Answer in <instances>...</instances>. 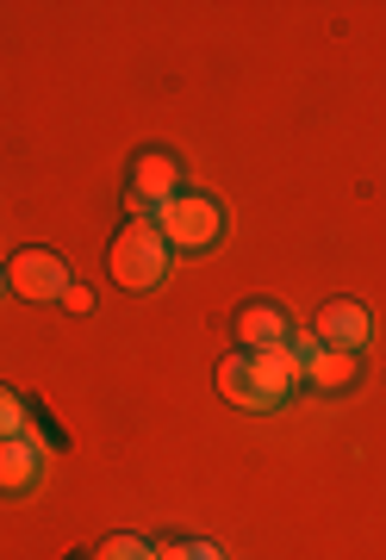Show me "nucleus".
Here are the masks:
<instances>
[{
  "instance_id": "obj_13",
  "label": "nucleus",
  "mask_w": 386,
  "mask_h": 560,
  "mask_svg": "<svg viewBox=\"0 0 386 560\" xmlns=\"http://www.w3.org/2000/svg\"><path fill=\"white\" fill-rule=\"evenodd\" d=\"M62 305H69L75 318H87V312H94V293H87V287H75V280H69V293H62Z\"/></svg>"
},
{
  "instance_id": "obj_14",
  "label": "nucleus",
  "mask_w": 386,
  "mask_h": 560,
  "mask_svg": "<svg viewBox=\"0 0 386 560\" xmlns=\"http://www.w3.org/2000/svg\"><path fill=\"white\" fill-rule=\"evenodd\" d=\"M0 293H7V268H0Z\"/></svg>"
},
{
  "instance_id": "obj_6",
  "label": "nucleus",
  "mask_w": 386,
  "mask_h": 560,
  "mask_svg": "<svg viewBox=\"0 0 386 560\" xmlns=\"http://www.w3.org/2000/svg\"><path fill=\"white\" fill-rule=\"evenodd\" d=\"M182 194V162L168 156V150H138L131 156V212L150 219L156 206H168Z\"/></svg>"
},
{
  "instance_id": "obj_9",
  "label": "nucleus",
  "mask_w": 386,
  "mask_h": 560,
  "mask_svg": "<svg viewBox=\"0 0 386 560\" xmlns=\"http://www.w3.org/2000/svg\"><path fill=\"white\" fill-rule=\"evenodd\" d=\"M355 374H362V361L343 355V349H325V342L305 361V386H318V393H343V386H355Z\"/></svg>"
},
{
  "instance_id": "obj_3",
  "label": "nucleus",
  "mask_w": 386,
  "mask_h": 560,
  "mask_svg": "<svg viewBox=\"0 0 386 560\" xmlns=\"http://www.w3.org/2000/svg\"><path fill=\"white\" fill-rule=\"evenodd\" d=\"M150 219H156V231L168 237V249H194V256L224 237V206L212 200V194H200V187H194V194L182 187V194L168 206H156Z\"/></svg>"
},
{
  "instance_id": "obj_7",
  "label": "nucleus",
  "mask_w": 386,
  "mask_h": 560,
  "mask_svg": "<svg viewBox=\"0 0 386 560\" xmlns=\"http://www.w3.org/2000/svg\"><path fill=\"white\" fill-rule=\"evenodd\" d=\"M312 337L325 349H343V355H362L367 337H374V318H367L362 300H325L318 318H312Z\"/></svg>"
},
{
  "instance_id": "obj_12",
  "label": "nucleus",
  "mask_w": 386,
  "mask_h": 560,
  "mask_svg": "<svg viewBox=\"0 0 386 560\" xmlns=\"http://www.w3.org/2000/svg\"><path fill=\"white\" fill-rule=\"evenodd\" d=\"M156 560H224L212 541H156Z\"/></svg>"
},
{
  "instance_id": "obj_2",
  "label": "nucleus",
  "mask_w": 386,
  "mask_h": 560,
  "mask_svg": "<svg viewBox=\"0 0 386 560\" xmlns=\"http://www.w3.org/2000/svg\"><path fill=\"white\" fill-rule=\"evenodd\" d=\"M168 261H175V249L156 231V219H125L113 249H106V268H113V280L125 293H156L168 280Z\"/></svg>"
},
{
  "instance_id": "obj_1",
  "label": "nucleus",
  "mask_w": 386,
  "mask_h": 560,
  "mask_svg": "<svg viewBox=\"0 0 386 560\" xmlns=\"http://www.w3.org/2000/svg\"><path fill=\"white\" fill-rule=\"evenodd\" d=\"M305 381V368L293 361V349H262V355H224L219 361V393L237 411H274V405Z\"/></svg>"
},
{
  "instance_id": "obj_11",
  "label": "nucleus",
  "mask_w": 386,
  "mask_h": 560,
  "mask_svg": "<svg viewBox=\"0 0 386 560\" xmlns=\"http://www.w3.org/2000/svg\"><path fill=\"white\" fill-rule=\"evenodd\" d=\"M25 423H32V411H25V399L13 393V386H0V436H20Z\"/></svg>"
},
{
  "instance_id": "obj_8",
  "label": "nucleus",
  "mask_w": 386,
  "mask_h": 560,
  "mask_svg": "<svg viewBox=\"0 0 386 560\" xmlns=\"http://www.w3.org/2000/svg\"><path fill=\"white\" fill-rule=\"evenodd\" d=\"M231 330H237V349H244V355H262V349H286V342H293V318H286L281 305H268V300L244 305Z\"/></svg>"
},
{
  "instance_id": "obj_4",
  "label": "nucleus",
  "mask_w": 386,
  "mask_h": 560,
  "mask_svg": "<svg viewBox=\"0 0 386 560\" xmlns=\"http://www.w3.org/2000/svg\"><path fill=\"white\" fill-rule=\"evenodd\" d=\"M7 293H20V300L32 305H62V293H69V261L57 256V249H20V256L7 261Z\"/></svg>"
},
{
  "instance_id": "obj_5",
  "label": "nucleus",
  "mask_w": 386,
  "mask_h": 560,
  "mask_svg": "<svg viewBox=\"0 0 386 560\" xmlns=\"http://www.w3.org/2000/svg\"><path fill=\"white\" fill-rule=\"evenodd\" d=\"M44 474H50V448H44L32 430L0 436V499H25V492H38Z\"/></svg>"
},
{
  "instance_id": "obj_10",
  "label": "nucleus",
  "mask_w": 386,
  "mask_h": 560,
  "mask_svg": "<svg viewBox=\"0 0 386 560\" xmlns=\"http://www.w3.org/2000/svg\"><path fill=\"white\" fill-rule=\"evenodd\" d=\"M94 560H156V541H143V536H106L101 548H94Z\"/></svg>"
}]
</instances>
